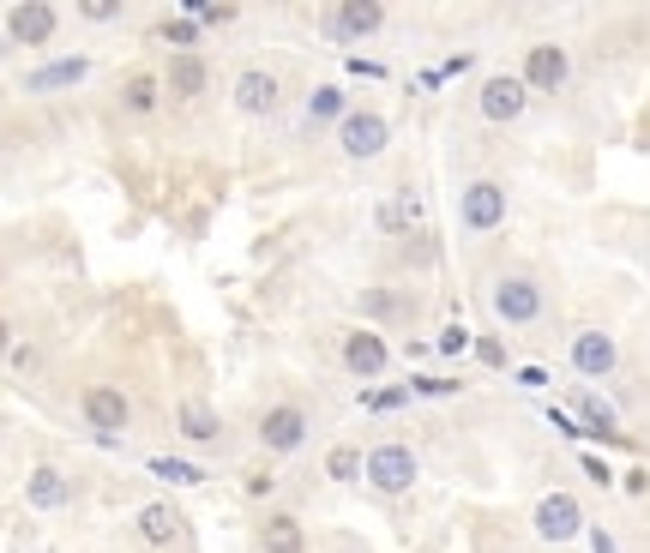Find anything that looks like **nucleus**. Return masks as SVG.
Segmentation results:
<instances>
[{
    "label": "nucleus",
    "mask_w": 650,
    "mask_h": 553,
    "mask_svg": "<svg viewBox=\"0 0 650 553\" xmlns=\"http://www.w3.org/2000/svg\"><path fill=\"white\" fill-rule=\"evenodd\" d=\"M55 19H61V12H55L49 0H31V7H7V37H12V42H49V37H55Z\"/></svg>",
    "instance_id": "nucleus-12"
},
{
    "label": "nucleus",
    "mask_w": 650,
    "mask_h": 553,
    "mask_svg": "<svg viewBox=\"0 0 650 553\" xmlns=\"http://www.w3.org/2000/svg\"><path fill=\"white\" fill-rule=\"evenodd\" d=\"M567 72H572V61H567L560 42H536V49L524 55V85H530V91H560Z\"/></svg>",
    "instance_id": "nucleus-8"
},
{
    "label": "nucleus",
    "mask_w": 650,
    "mask_h": 553,
    "mask_svg": "<svg viewBox=\"0 0 650 553\" xmlns=\"http://www.w3.org/2000/svg\"><path fill=\"white\" fill-rule=\"evenodd\" d=\"M67 500H72V482L55 463H37V470L24 475V505H31V512H61Z\"/></svg>",
    "instance_id": "nucleus-10"
},
{
    "label": "nucleus",
    "mask_w": 650,
    "mask_h": 553,
    "mask_svg": "<svg viewBox=\"0 0 650 553\" xmlns=\"http://www.w3.org/2000/svg\"><path fill=\"white\" fill-rule=\"evenodd\" d=\"M302 440H307V415L295 409V403H277V409H265V422H259V445L265 452H302Z\"/></svg>",
    "instance_id": "nucleus-6"
},
{
    "label": "nucleus",
    "mask_w": 650,
    "mask_h": 553,
    "mask_svg": "<svg viewBox=\"0 0 650 553\" xmlns=\"http://www.w3.org/2000/svg\"><path fill=\"white\" fill-rule=\"evenodd\" d=\"M464 343H470V332H457V325H446V332H440V349H446V355H457Z\"/></svg>",
    "instance_id": "nucleus-32"
},
{
    "label": "nucleus",
    "mask_w": 650,
    "mask_h": 553,
    "mask_svg": "<svg viewBox=\"0 0 650 553\" xmlns=\"http://www.w3.org/2000/svg\"><path fill=\"white\" fill-rule=\"evenodd\" d=\"M139 535H145V542H151V547H169L175 542V535H181V512H175V505H139Z\"/></svg>",
    "instance_id": "nucleus-18"
},
{
    "label": "nucleus",
    "mask_w": 650,
    "mask_h": 553,
    "mask_svg": "<svg viewBox=\"0 0 650 553\" xmlns=\"http://www.w3.org/2000/svg\"><path fill=\"white\" fill-rule=\"evenodd\" d=\"M259 542H265V553H302L307 535H302V523H295V517H272L259 530Z\"/></svg>",
    "instance_id": "nucleus-21"
},
{
    "label": "nucleus",
    "mask_w": 650,
    "mask_h": 553,
    "mask_svg": "<svg viewBox=\"0 0 650 553\" xmlns=\"http://www.w3.org/2000/svg\"><path fill=\"white\" fill-rule=\"evenodd\" d=\"M307 121H349V115H344V91H337V85H319V91L307 97Z\"/></svg>",
    "instance_id": "nucleus-22"
},
{
    "label": "nucleus",
    "mask_w": 650,
    "mask_h": 553,
    "mask_svg": "<svg viewBox=\"0 0 650 553\" xmlns=\"http://www.w3.org/2000/svg\"><path fill=\"white\" fill-rule=\"evenodd\" d=\"M457 223H464L470 235H487L506 223V187L500 181H470L464 192H457Z\"/></svg>",
    "instance_id": "nucleus-1"
},
{
    "label": "nucleus",
    "mask_w": 650,
    "mask_h": 553,
    "mask_svg": "<svg viewBox=\"0 0 650 553\" xmlns=\"http://www.w3.org/2000/svg\"><path fill=\"white\" fill-rule=\"evenodd\" d=\"M494 313L506 325H530V319H542V289L530 277H500L494 283Z\"/></svg>",
    "instance_id": "nucleus-5"
},
{
    "label": "nucleus",
    "mask_w": 650,
    "mask_h": 553,
    "mask_svg": "<svg viewBox=\"0 0 650 553\" xmlns=\"http://www.w3.org/2000/svg\"><path fill=\"white\" fill-rule=\"evenodd\" d=\"M367 482L380 493H410L416 487V452L410 445H374L367 452Z\"/></svg>",
    "instance_id": "nucleus-2"
},
{
    "label": "nucleus",
    "mask_w": 650,
    "mask_h": 553,
    "mask_svg": "<svg viewBox=\"0 0 650 553\" xmlns=\"http://www.w3.org/2000/svg\"><path fill=\"white\" fill-rule=\"evenodd\" d=\"M235 109L242 115H272L277 109V79L265 67H247L242 79H235Z\"/></svg>",
    "instance_id": "nucleus-15"
},
{
    "label": "nucleus",
    "mask_w": 650,
    "mask_h": 553,
    "mask_svg": "<svg viewBox=\"0 0 650 553\" xmlns=\"http://www.w3.org/2000/svg\"><path fill=\"white\" fill-rule=\"evenodd\" d=\"M85 72H91V61H85V55H67V61H49V67H37L31 79H24V91H37V97H49V91H67V85H85Z\"/></svg>",
    "instance_id": "nucleus-16"
},
{
    "label": "nucleus",
    "mask_w": 650,
    "mask_h": 553,
    "mask_svg": "<svg viewBox=\"0 0 650 553\" xmlns=\"http://www.w3.org/2000/svg\"><path fill=\"white\" fill-rule=\"evenodd\" d=\"M79 12H85V19H91V24H109L121 7H115V0H91V7H79Z\"/></svg>",
    "instance_id": "nucleus-30"
},
{
    "label": "nucleus",
    "mask_w": 650,
    "mask_h": 553,
    "mask_svg": "<svg viewBox=\"0 0 650 553\" xmlns=\"http://www.w3.org/2000/svg\"><path fill=\"white\" fill-rule=\"evenodd\" d=\"M362 403H367V409H397L404 392H362Z\"/></svg>",
    "instance_id": "nucleus-31"
},
{
    "label": "nucleus",
    "mask_w": 650,
    "mask_h": 553,
    "mask_svg": "<svg viewBox=\"0 0 650 553\" xmlns=\"http://www.w3.org/2000/svg\"><path fill=\"white\" fill-rule=\"evenodd\" d=\"M386 139H392V127H386V115H374V109H356L344 127H337V145H344V157H356V162L380 157Z\"/></svg>",
    "instance_id": "nucleus-3"
},
{
    "label": "nucleus",
    "mask_w": 650,
    "mask_h": 553,
    "mask_svg": "<svg viewBox=\"0 0 650 553\" xmlns=\"http://www.w3.org/2000/svg\"><path fill=\"white\" fill-rule=\"evenodd\" d=\"M519 385H530V392H542V385H549V373H542V367H519Z\"/></svg>",
    "instance_id": "nucleus-33"
},
{
    "label": "nucleus",
    "mask_w": 650,
    "mask_h": 553,
    "mask_svg": "<svg viewBox=\"0 0 650 553\" xmlns=\"http://www.w3.org/2000/svg\"><path fill=\"white\" fill-rule=\"evenodd\" d=\"M157 37H162V42H175V49H181V55H194V42H199V31H194V24H187V19H169Z\"/></svg>",
    "instance_id": "nucleus-27"
},
{
    "label": "nucleus",
    "mask_w": 650,
    "mask_h": 553,
    "mask_svg": "<svg viewBox=\"0 0 650 553\" xmlns=\"http://www.w3.org/2000/svg\"><path fill=\"white\" fill-rule=\"evenodd\" d=\"M325 470H332V482H362V475H367V457L356 452V445H337V452L325 457Z\"/></svg>",
    "instance_id": "nucleus-23"
},
{
    "label": "nucleus",
    "mask_w": 650,
    "mask_h": 553,
    "mask_svg": "<svg viewBox=\"0 0 650 553\" xmlns=\"http://www.w3.org/2000/svg\"><path fill=\"white\" fill-rule=\"evenodd\" d=\"M362 313H374V319H392V313H397V295L367 289V295H362Z\"/></svg>",
    "instance_id": "nucleus-28"
},
{
    "label": "nucleus",
    "mask_w": 650,
    "mask_h": 553,
    "mask_svg": "<svg viewBox=\"0 0 650 553\" xmlns=\"http://www.w3.org/2000/svg\"><path fill=\"white\" fill-rule=\"evenodd\" d=\"M524 97H530V85L524 79H512V72H494V79L482 85V121H494V127H506V121H519L524 115Z\"/></svg>",
    "instance_id": "nucleus-4"
},
{
    "label": "nucleus",
    "mask_w": 650,
    "mask_h": 553,
    "mask_svg": "<svg viewBox=\"0 0 650 553\" xmlns=\"http://www.w3.org/2000/svg\"><path fill=\"white\" fill-rule=\"evenodd\" d=\"M614 362H620V349H614L609 332H579L572 337V367H579L584 379H609Z\"/></svg>",
    "instance_id": "nucleus-9"
},
{
    "label": "nucleus",
    "mask_w": 650,
    "mask_h": 553,
    "mask_svg": "<svg viewBox=\"0 0 650 553\" xmlns=\"http://www.w3.org/2000/svg\"><path fill=\"white\" fill-rule=\"evenodd\" d=\"M380 229L386 235H416L422 229V199L416 192H392V199L380 205Z\"/></svg>",
    "instance_id": "nucleus-17"
},
{
    "label": "nucleus",
    "mask_w": 650,
    "mask_h": 553,
    "mask_svg": "<svg viewBox=\"0 0 650 553\" xmlns=\"http://www.w3.org/2000/svg\"><path fill=\"white\" fill-rule=\"evenodd\" d=\"M187 12H194V19H205V24H229V19H235V7H205V0H187Z\"/></svg>",
    "instance_id": "nucleus-29"
},
{
    "label": "nucleus",
    "mask_w": 650,
    "mask_h": 553,
    "mask_svg": "<svg viewBox=\"0 0 650 553\" xmlns=\"http://www.w3.org/2000/svg\"><path fill=\"white\" fill-rule=\"evenodd\" d=\"M590 547H597V553H620V547L609 542V530H590Z\"/></svg>",
    "instance_id": "nucleus-34"
},
{
    "label": "nucleus",
    "mask_w": 650,
    "mask_h": 553,
    "mask_svg": "<svg viewBox=\"0 0 650 553\" xmlns=\"http://www.w3.org/2000/svg\"><path fill=\"white\" fill-rule=\"evenodd\" d=\"M175 422H181V433H187V440H194V445H211L217 440V427H224V422H217V409H211V403H181V415H175Z\"/></svg>",
    "instance_id": "nucleus-20"
},
{
    "label": "nucleus",
    "mask_w": 650,
    "mask_h": 553,
    "mask_svg": "<svg viewBox=\"0 0 650 553\" xmlns=\"http://www.w3.org/2000/svg\"><path fill=\"white\" fill-rule=\"evenodd\" d=\"M380 19H386V7H374V0H344V7L332 12V37L337 42H362L380 31Z\"/></svg>",
    "instance_id": "nucleus-14"
},
{
    "label": "nucleus",
    "mask_w": 650,
    "mask_h": 553,
    "mask_svg": "<svg viewBox=\"0 0 650 553\" xmlns=\"http://www.w3.org/2000/svg\"><path fill=\"white\" fill-rule=\"evenodd\" d=\"M121 97H127V109H132V115H151V109H157V79H151V72H132Z\"/></svg>",
    "instance_id": "nucleus-25"
},
{
    "label": "nucleus",
    "mask_w": 650,
    "mask_h": 553,
    "mask_svg": "<svg viewBox=\"0 0 650 553\" xmlns=\"http://www.w3.org/2000/svg\"><path fill=\"white\" fill-rule=\"evenodd\" d=\"M205 85H211V72H205L199 55H175V61H169V91L175 97H199Z\"/></svg>",
    "instance_id": "nucleus-19"
},
{
    "label": "nucleus",
    "mask_w": 650,
    "mask_h": 553,
    "mask_svg": "<svg viewBox=\"0 0 650 553\" xmlns=\"http://www.w3.org/2000/svg\"><path fill=\"white\" fill-rule=\"evenodd\" d=\"M579 415H584V422L597 427V433H609V440H614V409H609V403H597V397H579Z\"/></svg>",
    "instance_id": "nucleus-26"
},
{
    "label": "nucleus",
    "mask_w": 650,
    "mask_h": 553,
    "mask_svg": "<svg viewBox=\"0 0 650 553\" xmlns=\"http://www.w3.org/2000/svg\"><path fill=\"white\" fill-rule=\"evenodd\" d=\"M386 362H392V349L380 343V332H349L344 337V367L356 373V379H380Z\"/></svg>",
    "instance_id": "nucleus-11"
},
{
    "label": "nucleus",
    "mask_w": 650,
    "mask_h": 553,
    "mask_svg": "<svg viewBox=\"0 0 650 553\" xmlns=\"http://www.w3.org/2000/svg\"><path fill=\"white\" fill-rule=\"evenodd\" d=\"M127 397L115 392V385H91V392H85V422H91L102 440H109V433H121L127 427Z\"/></svg>",
    "instance_id": "nucleus-13"
},
{
    "label": "nucleus",
    "mask_w": 650,
    "mask_h": 553,
    "mask_svg": "<svg viewBox=\"0 0 650 553\" xmlns=\"http://www.w3.org/2000/svg\"><path fill=\"white\" fill-rule=\"evenodd\" d=\"M151 475H157V482H175V487H194V482H205V470H199V463H181V457H151Z\"/></svg>",
    "instance_id": "nucleus-24"
},
{
    "label": "nucleus",
    "mask_w": 650,
    "mask_h": 553,
    "mask_svg": "<svg viewBox=\"0 0 650 553\" xmlns=\"http://www.w3.org/2000/svg\"><path fill=\"white\" fill-rule=\"evenodd\" d=\"M579 530H584V505L572 500V493H549V500L536 505V535L542 542H572Z\"/></svg>",
    "instance_id": "nucleus-7"
}]
</instances>
